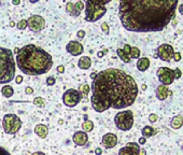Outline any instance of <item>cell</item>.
Returning <instances> with one entry per match:
<instances>
[{
	"mask_svg": "<svg viewBox=\"0 0 183 155\" xmlns=\"http://www.w3.org/2000/svg\"><path fill=\"white\" fill-rule=\"evenodd\" d=\"M179 12L183 15V3H181V5H179Z\"/></svg>",
	"mask_w": 183,
	"mask_h": 155,
	"instance_id": "43",
	"label": "cell"
},
{
	"mask_svg": "<svg viewBox=\"0 0 183 155\" xmlns=\"http://www.w3.org/2000/svg\"><path fill=\"white\" fill-rule=\"evenodd\" d=\"M174 79H180L181 78V75H182V71L180 70L179 68H176V69H174Z\"/></svg>",
	"mask_w": 183,
	"mask_h": 155,
	"instance_id": "31",
	"label": "cell"
},
{
	"mask_svg": "<svg viewBox=\"0 0 183 155\" xmlns=\"http://www.w3.org/2000/svg\"><path fill=\"white\" fill-rule=\"evenodd\" d=\"M117 55H119V57L121 58L122 60H123L124 63H129V62H131V57L128 56V55L126 54V53L124 52L122 49H117Z\"/></svg>",
	"mask_w": 183,
	"mask_h": 155,
	"instance_id": "23",
	"label": "cell"
},
{
	"mask_svg": "<svg viewBox=\"0 0 183 155\" xmlns=\"http://www.w3.org/2000/svg\"><path fill=\"white\" fill-rule=\"evenodd\" d=\"M145 142H146V139H145V138L142 137V138H140V139H139V143H140V144H144Z\"/></svg>",
	"mask_w": 183,
	"mask_h": 155,
	"instance_id": "41",
	"label": "cell"
},
{
	"mask_svg": "<svg viewBox=\"0 0 183 155\" xmlns=\"http://www.w3.org/2000/svg\"><path fill=\"white\" fill-rule=\"evenodd\" d=\"M114 123L115 126L119 128L120 130H129L134 125V114L131 110H126V111H122L115 115L114 117Z\"/></svg>",
	"mask_w": 183,
	"mask_h": 155,
	"instance_id": "6",
	"label": "cell"
},
{
	"mask_svg": "<svg viewBox=\"0 0 183 155\" xmlns=\"http://www.w3.org/2000/svg\"><path fill=\"white\" fill-rule=\"evenodd\" d=\"M3 129L5 134L14 135L21 129L22 127V121L16 114H5L2 120Z\"/></svg>",
	"mask_w": 183,
	"mask_h": 155,
	"instance_id": "7",
	"label": "cell"
},
{
	"mask_svg": "<svg viewBox=\"0 0 183 155\" xmlns=\"http://www.w3.org/2000/svg\"><path fill=\"white\" fill-rule=\"evenodd\" d=\"M122 50H123L124 52H125L126 54L128 55V56L131 57V46L129 45V44H125V45H124V48L122 49Z\"/></svg>",
	"mask_w": 183,
	"mask_h": 155,
	"instance_id": "30",
	"label": "cell"
},
{
	"mask_svg": "<svg viewBox=\"0 0 183 155\" xmlns=\"http://www.w3.org/2000/svg\"><path fill=\"white\" fill-rule=\"evenodd\" d=\"M177 7L176 0L121 1L119 16L123 27L129 31H160L174 18Z\"/></svg>",
	"mask_w": 183,
	"mask_h": 155,
	"instance_id": "1",
	"label": "cell"
},
{
	"mask_svg": "<svg viewBox=\"0 0 183 155\" xmlns=\"http://www.w3.org/2000/svg\"><path fill=\"white\" fill-rule=\"evenodd\" d=\"M0 5H1V2H0Z\"/></svg>",
	"mask_w": 183,
	"mask_h": 155,
	"instance_id": "53",
	"label": "cell"
},
{
	"mask_svg": "<svg viewBox=\"0 0 183 155\" xmlns=\"http://www.w3.org/2000/svg\"><path fill=\"white\" fill-rule=\"evenodd\" d=\"M15 82L17 83V84H21L22 82H23V77L22 75H18V77L15 78Z\"/></svg>",
	"mask_w": 183,
	"mask_h": 155,
	"instance_id": "38",
	"label": "cell"
},
{
	"mask_svg": "<svg viewBox=\"0 0 183 155\" xmlns=\"http://www.w3.org/2000/svg\"><path fill=\"white\" fill-rule=\"evenodd\" d=\"M77 36H78L79 39H83V38H84V36H85V31H84V30H79L78 34H77Z\"/></svg>",
	"mask_w": 183,
	"mask_h": 155,
	"instance_id": "37",
	"label": "cell"
},
{
	"mask_svg": "<svg viewBox=\"0 0 183 155\" xmlns=\"http://www.w3.org/2000/svg\"><path fill=\"white\" fill-rule=\"evenodd\" d=\"M169 94H171V91H169V88L165 85H160L156 88V97L158 100H165L169 96Z\"/></svg>",
	"mask_w": 183,
	"mask_h": 155,
	"instance_id": "17",
	"label": "cell"
},
{
	"mask_svg": "<svg viewBox=\"0 0 183 155\" xmlns=\"http://www.w3.org/2000/svg\"><path fill=\"white\" fill-rule=\"evenodd\" d=\"M103 55H105V53H103V51H101V52H98V53H97V56H98L99 58H101V57H102Z\"/></svg>",
	"mask_w": 183,
	"mask_h": 155,
	"instance_id": "45",
	"label": "cell"
},
{
	"mask_svg": "<svg viewBox=\"0 0 183 155\" xmlns=\"http://www.w3.org/2000/svg\"><path fill=\"white\" fill-rule=\"evenodd\" d=\"M0 155H10V153L8 152V151L5 150V148H2V146H0Z\"/></svg>",
	"mask_w": 183,
	"mask_h": 155,
	"instance_id": "36",
	"label": "cell"
},
{
	"mask_svg": "<svg viewBox=\"0 0 183 155\" xmlns=\"http://www.w3.org/2000/svg\"><path fill=\"white\" fill-rule=\"evenodd\" d=\"M96 75H97V73H95V72H93V73H91V78L94 80L95 78H96Z\"/></svg>",
	"mask_w": 183,
	"mask_h": 155,
	"instance_id": "48",
	"label": "cell"
},
{
	"mask_svg": "<svg viewBox=\"0 0 183 155\" xmlns=\"http://www.w3.org/2000/svg\"><path fill=\"white\" fill-rule=\"evenodd\" d=\"M150 67V59L146 58V57H142V58H139V60L137 62V68L139 69L140 71H145L146 69Z\"/></svg>",
	"mask_w": 183,
	"mask_h": 155,
	"instance_id": "20",
	"label": "cell"
},
{
	"mask_svg": "<svg viewBox=\"0 0 183 155\" xmlns=\"http://www.w3.org/2000/svg\"><path fill=\"white\" fill-rule=\"evenodd\" d=\"M18 52H20V50H18L17 48H15V49H14V53H18Z\"/></svg>",
	"mask_w": 183,
	"mask_h": 155,
	"instance_id": "49",
	"label": "cell"
},
{
	"mask_svg": "<svg viewBox=\"0 0 183 155\" xmlns=\"http://www.w3.org/2000/svg\"><path fill=\"white\" fill-rule=\"evenodd\" d=\"M15 75L13 52L0 46V84L11 82Z\"/></svg>",
	"mask_w": 183,
	"mask_h": 155,
	"instance_id": "4",
	"label": "cell"
},
{
	"mask_svg": "<svg viewBox=\"0 0 183 155\" xmlns=\"http://www.w3.org/2000/svg\"><path fill=\"white\" fill-rule=\"evenodd\" d=\"M82 99V95L79 91L77 89H73V88H70L68 91H66L63 95V101L64 103L67 106V107H76L79 103L81 101Z\"/></svg>",
	"mask_w": 183,
	"mask_h": 155,
	"instance_id": "8",
	"label": "cell"
},
{
	"mask_svg": "<svg viewBox=\"0 0 183 155\" xmlns=\"http://www.w3.org/2000/svg\"><path fill=\"white\" fill-rule=\"evenodd\" d=\"M171 127L174 129H179V128L182 127L183 125V117L181 115H176L174 119L171 120Z\"/></svg>",
	"mask_w": 183,
	"mask_h": 155,
	"instance_id": "22",
	"label": "cell"
},
{
	"mask_svg": "<svg viewBox=\"0 0 183 155\" xmlns=\"http://www.w3.org/2000/svg\"><path fill=\"white\" fill-rule=\"evenodd\" d=\"M140 146L136 142H129L124 148L120 149L119 155H139Z\"/></svg>",
	"mask_w": 183,
	"mask_h": 155,
	"instance_id": "13",
	"label": "cell"
},
{
	"mask_svg": "<svg viewBox=\"0 0 183 155\" xmlns=\"http://www.w3.org/2000/svg\"><path fill=\"white\" fill-rule=\"evenodd\" d=\"M160 82L163 85H170L174 80V71L169 69L168 67H160L156 72Z\"/></svg>",
	"mask_w": 183,
	"mask_h": 155,
	"instance_id": "9",
	"label": "cell"
},
{
	"mask_svg": "<svg viewBox=\"0 0 183 155\" xmlns=\"http://www.w3.org/2000/svg\"><path fill=\"white\" fill-rule=\"evenodd\" d=\"M10 25H11L10 27H13V26H14V22H10Z\"/></svg>",
	"mask_w": 183,
	"mask_h": 155,
	"instance_id": "50",
	"label": "cell"
},
{
	"mask_svg": "<svg viewBox=\"0 0 183 155\" xmlns=\"http://www.w3.org/2000/svg\"><path fill=\"white\" fill-rule=\"evenodd\" d=\"M72 140L73 142L77 144V146H85L87 143V140H88V137H87V134L84 132H74V135L72 136Z\"/></svg>",
	"mask_w": 183,
	"mask_h": 155,
	"instance_id": "16",
	"label": "cell"
},
{
	"mask_svg": "<svg viewBox=\"0 0 183 155\" xmlns=\"http://www.w3.org/2000/svg\"><path fill=\"white\" fill-rule=\"evenodd\" d=\"M34 132H36L37 136H39L40 138H46V136H48V129L43 124H38V125H36V127H34Z\"/></svg>",
	"mask_w": 183,
	"mask_h": 155,
	"instance_id": "18",
	"label": "cell"
},
{
	"mask_svg": "<svg viewBox=\"0 0 183 155\" xmlns=\"http://www.w3.org/2000/svg\"><path fill=\"white\" fill-rule=\"evenodd\" d=\"M31 155H45V154H44L43 152H34V153H32Z\"/></svg>",
	"mask_w": 183,
	"mask_h": 155,
	"instance_id": "47",
	"label": "cell"
},
{
	"mask_svg": "<svg viewBox=\"0 0 183 155\" xmlns=\"http://www.w3.org/2000/svg\"><path fill=\"white\" fill-rule=\"evenodd\" d=\"M27 26L32 31H41L45 27V21L40 15H32L27 20Z\"/></svg>",
	"mask_w": 183,
	"mask_h": 155,
	"instance_id": "11",
	"label": "cell"
},
{
	"mask_svg": "<svg viewBox=\"0 0 183 155\" xmlns=\"http://www.w3.org/2000/svg\"><path fill=\"white\" fill-rule=\"evenodd\" d=\"M1 93H2V95L5 96V97H7V98H9V97H11L12 95L14 94V89L12 88V86H3L2 89H1Z\"/></svg>",
	"mask_w": 183,
	"mask_h": 155,
	"instance_id": "24",
	"label": "cell"
},
{
	"mask_svg": "<svg viewBox=\"0 0 183 155\" xmlns=\"http://www.w3.org/2000/svg\"><path fill=\"white\" fill-rule=\"evenodd\" d=\"M142 89H143V91H144V89H146V85H142Z\"/></svg>",
	"mask_w": 183,
	"mask_h": 155,
	"instance_id": "51",
	"label": "cell"
},
{
	"mask_svg": "<svg viewBox=\"0 0 183 155\" xmlns=\"http://www.w3.org/2000/svg\"><path fill=\"white\" fill-rule=\"evenodd\" d=\"M92 106L96 112L124 109L131 106L138 95V86L133 78L123 70L110 68L97 73L92 83Z\"/></svg>",
	"mask_w": 183,
	"mask_h": 155,
	"instance_id": "2",
	"label": "cell"
},
{
	"mask_svg": "<svg viewBox=\"0 0 183 155\" xmlns=\"http://www.w3.org/2000/svg\"><path fill=\"white\" fill-rule=\"evenodd\" d=\"M66 51L72 56H78L83 53V45L78 41H70L66 45Z\"/></svg>",
	"mask_w": 183,
	"mask_h": 155,
	"instance_id": "14",
	"label": "cell"
},
{
	"mask_svg": "<svg viewBox=\"0 0 183 155\" xmlns=\"http://www.w3.org/2000/svg\"><path fill=\"white\" fill-rule=\"evenodd\" d=\"M34 105L37 106V107H39V108H42L44 107V105H45V103H44V99L42 98V97H37V98L34 99Z\"/></svg>",
	"mask_w": 183,
	"mask_h": 155,
	"instance_id": "27",
	"label": "cell"
},
{
	"mask_svg": "<svg viewBox=\"0 0 183 155\" xmlns=\"http://www.w3.org/2000/svg\"><path fill=\"white\" fill-rule=\"evenodd\" d=\"M140 56V50L138 48H131V58H139Z\"/></svg>",
	"mask_w": 183,
	"mask_h": 155,
	"instance_id": "28",
	"label": "cell"
},
{
	"mask_svg": "<svg viewBox=\"0 0 183 155\" xmlns=\"http://www.w3.org/2000/svg\"><path fill=\"white\" fill-rule=\"evenodd\" d=\"M57 71H58L59 73H64V72H65L64 66H58V67H57Z\"/></svg>",
	"mask_w": 183,
	"mask_h": 155,
	"instance_id": "40",
	"label": "cell"
},
{
	"mask_svg": "<svg viewBox=\"0 0 183 155\" xmlns=\"http://www.w3.org/2000/svg\"><path fill=\"white\" fill-rule=\"evenodd\" d=\"M89 85L87 84V83H84V84H82L80 86V93H81V95H82V97H87V95H88V93H89Z\"/></svg>",
	"mask_w": 183,
	"mask_h": 155,
	"instance_id": "26",
	"label": "cell"
},
{
	"mask_svg": "<svg viewBox=\"0 0 183 155\" xmlns=\"http://www.w3.org/2000/svg\"><path fill=\"white\" fill-rule=\"evenodd\" d=\"M55 82H56V81H55V79L53 77H48V79H46V84H48V86H53V85L55 84Z\"/></svg>",
	"mask_w": 183,
	"mask_h": 155,
	"instance_id": "32",
	"label": "cell"
},
{
	"mask_svg": "<svg viewBox=\"0 0 183 155\" xmlns=\"http://www.w3.org/2000/svg\"><path fill=\"white\" fill-rule=\"evenodd\" d=\"M102 144L105 146V148L107 149H112L117 146V137L112 132H108L102 137V140H101Z\"/></svg>",
	"mask_w": 183,
	"mask_h": 155,
	"instance_id": "15",
	"label": "cell"
},
{
	"mask_svg": "<svg viewBox=\"0 0 183 155\" xmlns=\"http://www.w3.org/2000/svg\"><path fill=\"white\" fill-rule=\"evenodd\" d=\"M141 134H142V136H143V138L146 139V138L154 136V135L156 134V129L152 127V126H144L141 130Z\"/></svg>",
	"mask_w": 183,
	"mask_h": 155,
	"instance_id": "21",
	"label": "cell"
},
{
	"mask_svg": "<svg viewBox=\"0 0 183 155\" xmlns=\"http://www.w3.org/2000/svg\"><path fill=\"white\" fill-rule=\"evenodd\" d=\"M182 149H183V146H182Z\"/></svg>",
	"mask_w": 183,
	"mask_h": 155,
	"instance_id": "52",
	"label": "cell"
},
{
	"mask_svg": "<svg viewBox=\"0 0 183 155\" xmlns=\"http://www.w3.org/2000/svg\"><path fill=\"white\" fill-rule=\"evenodd\" d=\"M93 128H94V123L92 121H85L84 123L82 124V129L84 130V132H92Z\"/></svg>",
	"mask_w": 183,
	"mask_h": 155,
	"instance_id": "25",
	"label": "cell"
},
{
	"mask_svg": "<svg viewBox=\"0 0 183 155\" xmlns=\"http://www.w3.org/2000/svg\"><path fill=\"white\" fill-rule=\"evenodd\" d=\"M18 69L28 75H41L48 72L53 66L52 56L34 44L23 46L16 56Z\"/></svg>",
	"mask_w": 183,
	"mask_h": 155,
	"instance_id": "3",
	"label": "cell"
},
{
	"mask_svg": "<svg viewBox=\"0 0 183 155\" xmlns=\"http://www.w3.org/2000/svg\"><path fill=\"white\" fill-rule=\"evenodd\" d=\"M156 52H157L156 56L160 58V60H163V62H170L174 54V49L170 44H162L157 48Z\"/></svg>",
	"mask_w": 183,
	"mask_h": 155,
	"instance_id": "10",
	"label": "cell"
},
{
	"mask_svg": "<svg viewBox=\"0 0 183 155\" xmlns=\"http://www.w3.org/2000/svg\"><path fill=\"white\" fill-rule=\"evenodd\" d=\"M101 29H102V31L105 32L106 34H109V26H108L107 23H102V24H101Z\"/></svg>",
	"mask_w": 183,
	"mask_h": 155,
	"instance_id": "33",
	"label": "cell"
},
{
	"mask_svg": "<svg viewBox=\"0 0 183 155\" xmlns=\"http://www.w3.org/2000/svg\"><path fill=\"white\" fill-rule=\"evenodd\" d=\"M12 3H13L14 5H18L21 3V1H20V0H14V1H12Z\"/></svg>",
	"mask_w": 183,
	"mask_h": 155,
	"instance_id": "46",
	"label": "cell"
},
{
	"mask_svg": "<svg viewBox=\"0 0 183 155\" xmlns=\"http://www.w3.org/2000/svg\"><path fill=\"white\" fill-rule=\"evenodd\" d=\"M16 27H17L18 29H21V30L25 29V28L27 27V21H26V20H21V21L17 23Z\"/></svg>",
	"mask_w": 183,
	"mask_h": 155,
	"instance_id": "29",
	"label": "cell"
},
{
	"mask_svg": "<svg viewBox=\"0 0 183 155\" xmlns=\"http://www.w3.org/2000/svg\"><path fill=\"white\" fill-rule=\"evenodd\" d=\"M95 153H96V155H100L101 153H102V151H101V149H96V150H95Z\"/></svg>",
	"mask_w": 183,
	"mask_h": 155,
	"instance_id": "44",
	"label": "cell"
},
{
	"mask_svg": "<svg viewBox=\"0 0 183 155\" xmlns=\"http://www.w3.org/2000/svg\"><path fill=\"white\" fill-rule=\"evenodd\" d=\"M107 12L106 2L102 1H86V9H85V21L96 22L100 20Z\"/></svg>",
	"mask_w": 183,
	"mask_h": 155,
	"instance_id": "5",
	"label": "cell"
},
{
	"mask_svg": "<svg viewBox=\"0 0 183 155\" xmlns=\"http://www.w3.org/2000/svg\"><path fill=\"white\" fill-rule=\"evenodd\" d=\"M158 120V116L156 115V114H154V113H152V114H150V116H149V121L151 122V123H154V122H156Z\"/></svg>",
	"mask_w": 183,
	"mask_h": 155,
	"instance_id": "34",
	"label": "cell"
},
{
	"mask_svg": "<svg viewBox=\"0 0 183 155\" xmlns=\"http://www.w3.org/2000/svg\"><path fill=\"white\" fill-rule=\"evenodd\" d=\"M83 8H84V3L82 1H77V2H67L66 3V11L71 16H80L81 12H82Z\"/></svg>",
	"mask_w": 183,
	"mask_h": 155,
	"instance_id": "12",
	"label": "cell"
},
{
	"mask_svg": "<svg viewBox=\"0 0 183 155\" xmlns=\"http://www.w3.org/2000/svg\"><path fill=\"white\" fill-rule=\"evenodd\" d=\"M92 65V60L89 57L87 56H82L79 59V63H78V66L80 69H83V70H86V69H89Z\"/></svg>",
	"mask_w": 183,
	"mask_h": 155,
	"instance_id": "19",
	"label": "cell"
},
{
	"mask_svg": "<svg viewBox=\"0 0 183 155\" xmlns=\"http://www.w3.org/2000/svg\"><path fill=\"white\" fill-rule=\"evenodd\" d=\"M181 54L179 52H174V57H172V59L174 60V62H180L181 60Z\"/></svg>",
	"mask_w": 183,
	"mask_h": 155,
	"instance_id": "35",
	"label": "cell"
},
{
	"mask_svg": "<svg viewBox=\"0 0 183 155\" xmlns=\"http://www.w3.org/2000/svg\"><path fill=\"white\" fill-rule=\"evenodd\" d=\"M25 93L27 94V95H30V94L34 93V89H32L31 87L27 86V87H26V88H25Z\"/></svg>",
	"mask_w": 183,
	"mask_h": 155,
	"instance_id": "39",
	"label": "cell"
},
{
	"mask_svg": "<svg viewBox=\"0 0 183 155\" xmlns=\"http://www.w3.org/2000/svg\"><path fill=\"white\" fill-rule=\"evenodd\" d=\"M139 155H146V151L144 150V149H140Z\"/></svg>",
	"mask_w": 183,
	"mask_h": 155,
	"instance_id": "42",
	"label": "cell"
}]
</instances>
